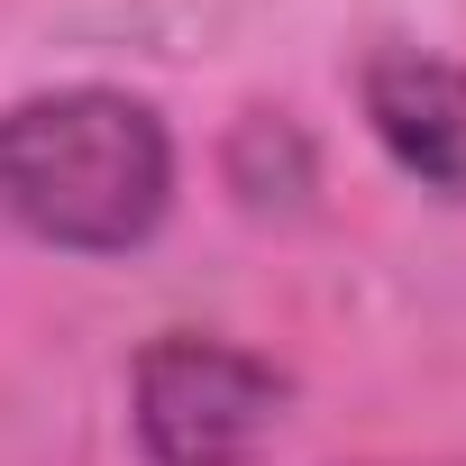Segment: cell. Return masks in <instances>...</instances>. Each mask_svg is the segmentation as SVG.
Listing matches in <instances>:
<instances>
[{
    "label": "cell",
    "instance_id": "cell-1",
    "mask_svg": "<svg viewBox=\"0 0 466 466\" xmlns=\"http://www.w3.org/2000/svg\"><path fill=\"white\" fill-rule=\"evenodd\" d=\"M174 210V137L137 92L65 83L0 110V219L65 257H128Z\"/></svg>",
    "mask_w": 466,
    "mask_h": 466
},
{
    "label": "cell",
    "instance_id": "cell-2",
    "mask_svg": "<svg viewBox=\"0 0 466 466\" xmlns=\"http://www.w3.org/2000/svg\"><path fill=\"white\" fill-rule=\"evenodd\" d=\"M128 411L156 466H257L293 411V375L257 348L165 329L128 375Z\"/></svg>",
    "mask_w": 466,
    "mask_h": 466
},
{
    "label": "cell",
    "instance_id": "cell-3",
    "mask_svg": "<svg viewBox=\"0 0 466 466\" xmlns=\"http://www.w3.org/2000/svg\"><path fill=\"white\" fill-rule=\"evenodd\" d=\"M357 101H366V128L375 147L439 201H466V65L457 56H420V46H393L357 74Z\"/></svg>",
    "mask_w": 466,
    "mask_h": 466
}]
</instances>
